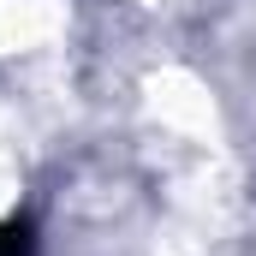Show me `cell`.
Segmentation results:
<instances>
[{"instance_id": "6da1fadb", "label": "cell", "mask_w": 256, "mask_h": 256, "mask_svg": "<svg viewBox=\"0 0 256 256\" xmlns=\"http://www.w3.org/2000/svg\"><path fill=\"white\" fill-rule=\"evenodd\" d=\"M0 256H36L30 220H0Z\"/></svg>"}]
</instances>
